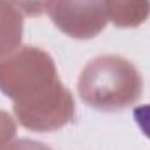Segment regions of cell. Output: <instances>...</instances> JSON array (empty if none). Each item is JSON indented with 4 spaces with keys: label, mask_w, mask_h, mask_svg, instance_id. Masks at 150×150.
<instances>
[{
    "label": "cell",
    "mask_w": 150,
    "mask_h": 150,
    "mask_svg": "<svg viewBox=\"0 0 150 150\" xmlns=\"http://www.w3.org/2000/svg\"><path fill=\"white\" fill-rule=\"evenodd\" d=\"M133 117H134L136 124L140 126L142 133L150 138V105L136 107V108L133 110Z\"/></svg>",
    "instance_id": "obj_1"
}]
</instances>
